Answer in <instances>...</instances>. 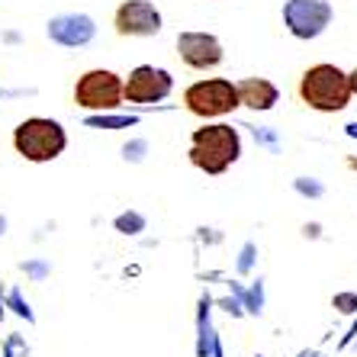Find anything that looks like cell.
<instances>
[{"label": "cell", "instance_id": "5b68a950", "mask_svg": "<svg viewBox=\"0 0 357 357\" xmlns=\"http://www.w3.org/2000/svg\"><path fill=\"white\" fill-rule=\"evenodd\" d=\"M123 100V77L107 68L84 71L75 84V103L84 109H116Z\"/></svg>", "mask_w": 357, "mask_h": 357}, {"label": "cell", "instance_id": "3957f363", "mask_svg": "<svg viewBox=\"0 0 357 357\" xmlns=\"http://www.w3.org/2000/svg\"><path fill=\"white\" fill-rule=\"evenodd\" d=\"M13 149H17L20 158L33 161V165H45V161H55L68 149V135L61 129V123H55V119L29 116L13 129Z\"/></svg>", "mask_w": 357, "mask_h": 357}, {"label": "cell", "instance_id": "44dd1931", "mask_svg": "<svg viewBox=\"0 0 357 357\" xmlns=\"http://www.w3.org/2000/svg\"><path fill=\"white\" fill-rule=\"evenodd\" d=\"M255 139H258V142H264V145H271V149H277V142H274V135L267 132V129H255Z\"/></svg>", "mask_w": 357, "mask_h": 357}, {"label": "cell", "instance_id": "52a82bcc", "mask_svg": "<svg viewBox=\"0 0 357 357\" xmlns=\"http://www.w3.org/2000/svg\"><path fill=\"white\" fill-rule=\"evenodd\" d=\"M171 91H174V77H171V71L155 68V65H139L132 75L123 81V97L129 100V103H142V107L161 103Z\"/></svg>", "mask_w": 357, "mask_h": 357}, {"label": "cell", "instance_id": "6da1fadb", "mask_svg": "<svg viewBox=\"0 0 357 357\" xmlns=\"http://www.w3.org/2000/svg\"><path fill=\"white\" fill-rule=\"evenodd\" d=\"M296 93L316 113H341L354 97L348 84V71H341L338 65H328V61L309 65L296 84Z\"/></svg>", "mask_w": 357, "mask_h": 357}, {"label": "cell", "instance_id": "ba28073f", "mask_svg": "<svg viewBox=\"0 0 357 357\" xmlns=\"http://www.w3.org/2000/svg\"><path fill=\"white\" fill-rule=\"evenodd\" d=\"M113 26L119 36H158L161 33V13L149 0H123L113 13Z\"/></svg>", "mask_w": 357, "mask_h": 357}, {"label": "cell", "instance_id": "9a60e30c", "mask_svg": "<svg viewBox=\"0 0 357 357\" xmlns=\"http://www.w3.org/2000/svg\"><path fill=\"white\" fill-rule=\"evenodd\" d=\"M332 306L344 316H354L357 312V293H335L332 296Z\"/></svg>", "mask_w": 357, "mask_h": 357}, {"label": "cell", "instance_id": "5bb4252c", "mask_svg": "<svg viewBox=\"0 0 357 357\" xmlns=\"http://www.w3.org/2000/svg\"><path fill=\"white\" fill-rule=\"evenodd\" d=\"M293 187H296V193H303V197H309V199H319L325 193V187L319 181H312V177H296Z\"/></svg>", "mask_w": 357, "mask_h": 357}, {"label": "cell", "instance_id": "8992f818", "mask_svg": "<svg viewBox=\"0 0 357 357\" xmlns=\"http://www.w3.org/2000/svg\"><path fill=\"white\" fill-rule=\"evenodd\" d=\"M335 10L328 0H287L283 3V23L296 39H319L328 29Z\"/></svg>", "mask_w": 357, "mask_h": 357}, {"label": "cell", "instance_id": "d6986e66", "mask_svg": "<svg viewBox=\"0 0 357 357\" xmlns=\"http://www.w3.org/2000/svg\"><path fill=\"white\" fill-rule=\"evenodd\" d=\"M251 258H255V245H245V248H241V258H238V274H248L251 271Z\"/></svg>", "mask_w": 357, "mask_h": 357}, {"label": "cell", "instance_id": "30bf717a", "mask_svg": "<svg viewBox=\"0 0 357 357\" xmlns=\"http://www.w3.org/2000/svg\"><path fill=\"white\" fill-rule=\"evenodd\" d=\"M49 36L59 45L68 49H81L97 36V23H93L87 13H65V17H55L49 23Z\"/></svg>", "mask_w": 357, "mask_h": 357}, {"label": "cell", "instance_id": "9c48e42d", "mask_svg": "<svg viewBox=\"0 0 357 357\" xmlns=\"http://www.w3.org/2000/svg\"><path fill=\"white\" fill-rule=\"evenodd\" d=\"M177 55L193 71H213L222 65V42L213 33H181L177 36Z\"/></svg>", "mask_w": 357, "mask_h": 357}, {"label": "cell", "instance_id": "ac0fdd59", "mask_svg": "<svg viewBox=\"0 0 357 357\" xmlns=\"http://www.w3.org/2000/svg\"><path fill=\"white\" fill-rule=\"evenodd\" d=\"M23 271H26L29 277H36V280H39V277L49 274V264H45V261H26Z\"/></svg>", "mask_w": 357, "mask_h": 357}, {"label": "cell", "instance_id": "e0dca14e", "mask_svg": "<svg viewBox=\"0 0 357 357\" xmlns=\"http://www.w3.org/2000/svg\"><path fill=\"white\" fill-rule=\"evenodd\" d=\"M10 309L17 312V316H23L26 322H33V312H29V306L23 303V296H20V290H10Z\"/></svg>", "mask_w": 357, "mask_h": 357}, {"label": "cell", "instance_id": "4fadbf2b", "mask_svg": "<svg viewBox=\"0 0 357 357\" xmlns=\"http://www.w3.org/2000/svg\"><path fill=\"white\" fill-rule=\"evenodd\" d=\"M87 126H97V129H129L135 126L132 116H91Z\"/></svg>", "mask_w": 357, "mask_h": 357}, {"label": "cell", "instance_id": "cb8c5ba5", "mask_svg": "<svg viewBox=\"0 0 357 357\" xmlns=\"http://www.w3.org/2000/svg\"><path fill=\"white\" fill-rule=\"evenodd\" d=\"M3 232H7V219L0 216V235H3Z\"/></svg>", "mask_w": 357, "mask_h": 357}, {"label": "cell", "instance_id": "484cf974", "mask_svg": "<svg viewBox=\"0 0 357 357\" xmlns=\"http://www.w3.org/2000/svg\"><path fill=\"white\" fill-rule=\"evenodd\" d=\"M0 319H3V303H0Z\"/></svg>", "mask_w": 357, "mask_h": 357}, {"label": "cell", "instance_id": "603a6c76", "mask_svg": "<svg viewBox=\"0 0 357 357\" xmlns=\"http://www.w3.org/2000/svg\"><path fill=\"white\" fill-rule=\"evenodd\" d=\"M348 135H354V139H357V123H351V126H348Z\"/></svg>", "mask_w": 357, "mask_h": 357}, {"label": "cell", "instance_id": "7c38bea8", "mask_svg": "<svg viewBox=\"0 0 357 357\" xmlns=\"http://www.w3.org/2000/svg\"><path fill=\"white\" fill-rule=\"evenodd\" d=\"M116 232H123V235H139V232H145V216L142 213H123V216H116Z\"/></svg>", "mask_w": 357, "mask_h": 357}, {"label": "cell", "instance_id": "7402d4cb", "mask_svg": "<svg viewBox=\"0 0 357 357\" xmlns=\"http://www.w3.org/2000/svg\"><path fill=\"white\" fill-rule=\"evenodd\" d=\"M348 84H351V93L357 97V68H354V71H348Z\"/></svg>", "mask_w": 357, "mask_h": 357}, {"label": "cell", "instance_id": "8fae6325", "mask_svg": "<svg viewBox=\"0 0 357 357\" xmlns=\"http://www.w3.org/2000/svg\"><path fill=\"white\" fill-rule=\"evenodd\" d=\"M238 87V103L248 109H258V113H267V109H274V103L280 100V91H277L274 81H267V77H245Z\"/></svg>", "mask_w": 357, "mask_h": 357}, {"label": "cell", "instance_id": "7a4b0ae2", "mask_svg": "<svg viewBox=\"0 0 357 357\" xmlns=\"http://www.w3.org/2000/svg\"><path fill=\"white\" fill-rule=\"evenodd\" d=\"M193 167H199L203 174H225L235 161L241 158V135L229 123L203 126L190 139V151H187Z\"/></svg>", "mask_w": 357, "mask_h": 357}, {"label": "cell", "instance_id": "277c9868", "mask_svg": "<svg viewBox=\"0 0 357 357\" xmlns=\"http://www.w3.org/2000/svg\"><path fill=\"white\" fill-rule=\"evenodd\" d=\"M183 107L187 113L199 119H213V116H229L232 109H238V87L229 77H203V81L190 84L183 91Z\"/></svg>", "mask_w": 357, "mask_h": 357}, {"label": "cell", "instance_id": "d4e9b609", "mask_svg": "<svg viewBox=\"0 0 357 357\" xmlns=\"http://www.w3.org/2000/svg\"><path fill=\"white\" fill-rule=\"evenodd\" d=\"M348 165H351V167H354V171H357V158H351V161H348Z\"/></svg>", "mask_w": 357, "mask_h": 357}, {"label": "cell", "instance_id": "ffe728a7", "mask_svg": "<svg viewBox=\"0 0 357 357\" xmlns=\"http://www.w3.org/2000/svg\"><path fill=\"white\" fill-rule=\"evenodd\" d=\"M303 235H306V238H312V241H316L319 235H322V225H319V222H306V225H303Z\"/></svg>", "mask_w": 357, "mask_h": 357}, {"label": "cell", "instance_id": "2e32d148", "mask_svg": "<svg viewBox=\"0 0 357 357\" xmlns=\"http://www.w3.org/2000/svg\"><path fill=\"white\" fill-rule=\"evenodd\" d=\"M145 151H149V142L135 139V142H129V145L123 149V158L126 161H142V158H145Z\"/></svg>", "mask_w": 357, "mask_h": 357}]
</instances>
